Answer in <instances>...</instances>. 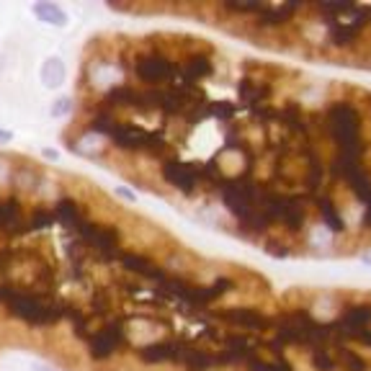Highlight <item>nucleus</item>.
Masks as SVG:
<instances>
[{
	"instance_id": "nucleus-1",
	"label": "nucleus",
	"mask_w": 371,
	"mask_h": 371,
	"mask_svg": "<svg viewBox=\"0 0 371 371\" xmlns=\"http://www.w3.org/2000/svg\"><path fill=\"white\" fill-rule=\"evenodd\" d=\"M0 304L6 307V315L26 322L31 327H49L62 322L73 315L75 307L62 297H46L31 289H24L19 284L0 281Z\"/></svg>"
},
{
	"instance_id": "nucleus-2",
	"label": "nucleus",
	"mask_w": 371,
	"mask_h": 371,
	"mask_svg": "<svg viewBox=\"0 0 371 371\" xmlns=\"http://www.w3.org/2000/svg\"><path fill=\"white\" fill-rule=\"evenodd\" d=\"M309 204L312 199L307 193H291V191H279L268 186L263 193L261 209L266 212L271 227H281L289 235H299L307 227Z\"/></svg>"
},
{
	"instance_id": "nucleus-3",
	"label": "nucleus",
	"mask_w": 371,
	"mask_h": 371,
	"mask_svg": "<svg viewBox=\"0 0 371 371\" xmlns=\"http://www.w3.org/2000/svg\"><path fill=\"white\" fill-rule=\"evenodd\" d=\"M237 289V281L232 276H217V279L207 284V286H201V284H193V281L183 279V276H165L160 284H157V291L168 299H175V302H181L186 307L191 309H201V307H209L212 302H217L219 297H225L230 291Z\"/></svg>"
},
{
	"instance_id": "nucleus-4",
	"label": "nucleus",
	"mask_w": 371,
	"mask_h": 371,
	"mask_svg": "<svg viewBox=\"0 0 371 371\" xmlns=\"http://www.w3.org/2000/svg\"><path fill=\"white\" fill-rule=\"evenodd\" d=\"M320 129L333 139V147H348L363 142V117L353 101L327 103Z\"/></svg>"
},
{
	"instance_id": "nucleus-5",
	"label": "nucleus",
	"mask_w": 371,
	"mask_h": 371,
	"mask_svg": "<svg viewBox=\"0 0 371 371\" xmlns=\"http://www.w3.org/2000/svg\"><path fill=\"white\" fill-rule=\"evenodd\" d=\"M268 186H263L261 181H255L250 173H240L232 178H225V183L219 186V196L222 204L227 207V212L237 219H243L245 214H250L253 209L261 207L263 193Z\"/></svg>"
},
{
	"instance_id": "nucleus-6",
	"label": "nucleus",
	"mask_w": 371,
	"mask_h": 371,
	"mask_svg": "<svg viewBox=\"0 0 371 371\" xmlns=\"http://www.w3.org/2000/svg\"><path fill=\"white\" fill-rule=\"evenodd\" d=\"M132 75L142 88H165L178 78V62L160 49L137 52L132 57Z\"/></svg>"
},
{
	"instance_id": "nucleus-7",
	"label": "nucleus",
	"mask_w": 371,
	"mask_h": 371,
	"mask_svg": "<svg viewBox=\"0 0 371 371\" xmlns=\"http://www.w3.org/2000/svg\"><path fill=\"white\" fill-rule=\"evenodd\" d=\"M75 232H78V240L88 248V253L98 255L103 261H117L119 253L124 250L121 248V232H119L117 225L85 219Z\"/></svg>"
},
{
	"instance_id": "nucleus-8",
	"label": "nucleus",
	"mask_w": 371,
	"mask_h": 371,
	"mask_svg": "<svg viewBox=\"0 0 371 371\" xmlns=\"http://www.w3.org/2000/svg\"><path fill=\"white\" fill-rule=\"evenodd\" d=\"M124 345H127V325H124V320L111 317L91 335V340L85 343V348H88L85 353H88L91 361L103 363L111 361Z\"/></svg>"
},
{
	"instance_id": "nucleus-9",
	"label": "nucleus",
	"mask_w": 371,
	"mask_h": 371,
	"mask_svg": "<svg viewBox=\"0 0 371 371\" xmlns=\"http://www.w3.org/2000/svg\"><path fill=\"white\" fill-rule=\"evenodd\" d=\"M258 353H261V343L255 340V335L232 330L219 338V351H214V356H217V366H240L253 361Z\"/></svg>"
},
{
	"instance_id": "nucleus-10",
	"label": "nucleus",
	"mask_w": 371,
	"mask_h": 371,
	"mask_svg": "<svg viewBox=\"0 0 371 371\" xmlns=\"http://www.w3.org/2000/svg\"><path fill=\"white\" fill-rule=\"evenodd\" d=\"M335 333L340 338V343H359L361 335L366 330H371V304L369 302H359V304H348V307L338 315V320H333Z\"/></svg>"
},
{
	"instance_id": "nucleus-11",
	"label": "nucleus",
	"mask_w": 371,
	"mask_h": 371,
	"mask_svg": "<svg viewBox=\"0 0 371 371\" xmlns=\"http://www.w3.org/2000/svg\"><path fill=\"white\" fill-rule=\"evenodd\" d=\"M214 315H217L222 322H227L230 327H235V333L255 335V333H268V330H271V315H266V312H261V309H255V307L235 304V307L219 309Z\"/></svg>"
},
{
	"instance_id": "nucleus-12",
	"label": "nucleus",
	"mask_w": 371,
	"mask_h": 371,
	"mask_svg": "<svg viewBox=\"0 0 371 371\" xmlns=\"http://www.w3.org/2000/svg\"><path fill=\"white\" fill-rule=\"evenodd\" d=\"M160 178H163L171 189L181 191L186 196L196 193V189H199V178H196L193 163H191V160H181V157H175V155L160 160Z\"/></svg>"
},
{
	"instance_id": "nucleus-13",
	"label": "nucleus",
	"mask_w": 371,
	"mask_h": 371,
	"mask_svg": "<svg viewBox=\"0 0 371 371\" xmlns=\"http://www.w3.org/2000/svg\"><path fill=\"white\" fill-rule=\"evenodd\" d=\"M117 263L121 266V271L132 273V276H139V279L155 281V284H160V281L168 276V271H165L160 263H155L150 255L137 253V250H121Z\"/></svg>"
},
{
	"instance_id": "nucleus-14",
	"label": "nucleus",
	"mask_w": 371,
	"mask_h": 371,
	"mask_svg": "<svg viewBox=\"0 0 371 371\" xmlns=\"http://www.w3.org/2000/svg\"><path fill=\"white\" fill-rule=\"evenodd\" d=\"M175 363H178L183 371H212L217 366V356H214V351L201 348V345L181 338L178 353H175Z\"/></svg>"
},
{
	"instance_id": "nucleus-15",
	"label": "nucleus",
	"mask_w": 371,
	"mask_h": 371,
	"mask_svg": "<svg viewBox=\"0 0 371 371\" xmlns=\"http://www.w3.org/2000/svg\"><path fill=\"white\" fill-rule=\"evenodd\" d=\"M147 132L150 129L139 127L135 121H119L114 132L109 135V142L117 147L119 153H142L145 150V142H147Z\"/></svg>"
},
{
	"instance_id": "nucleus-16",
	"label": "nucleus",
	"mask_w": 371,
	"mask_h": 371,
	"mask_svg": "<svg viewBox=\"0 0 371 371\" xmlns=\"http://www.w3.org/2000/svg\"><path fill=\"white\" fill-rule=\"evenodd\" d=\"M214 75V60L207 52H193L178 64V78L173 83H183V85H199Z\"/></svg>"
},
{
	"instance_id": "nucleus-17",
	"label": "nucleus",
	"mask_w": 371,
	"mask_h": 371,
	"mask_svg": "<svg viewBox=\"0 0 371 371\" xmlns=\"http://www.w3.org/2000/svg\"><path fill=\"white\" fill-rule=\"evenodd\" d=\"M52 212H55V222L62 227V230H67V232H75V230L88 219L85 207H83L75 196H70V193L57 196L55 204H52Z\"/></svg>"
},
{
	"instance_id": "nucleus-18",
	"label": "nucleus",
	"mask_w": 371,
	"mask_h": 371,
	"mask_svg": "<svg viewBox=\"0 0 371 371\" xmlns=\"http://www.w3.org/2000/svg\"><path fill=\"white\" fill-rule=\"evenodd\" d=\"M181 338H157L150 343L137 348V359L142 363L157 366V363H175V353H178Z\"/></svg>"
},
{
	"instance_id": "nucleus-19",
	"label": "nucleus",
	"mask_w": 371,
	"mask_h": 371,
	"mask_svg": "<svg viewBox=\"0 0 371 371\" xmlns=\"http://www.w3.org/2000/svg\"><path fill=\"white\" fill-rule=\"evenodd\" d=\"M312 204H315V212H317V217H320V222H322L330 232H335V235H343L345 217H343V212H340V207H338V201H335L330 193L320 191V193L312 196Z\"/></svg>"
},
{
	"instance_id": "nucleus-20",
	"label": "nucleus",
	"mask_w": 371,
	"mask_h": 371,
	"mask_svg": "<svg viewBox=\"0 0 371 371\" xmlns=\"http://www.w3.org/2000/svg\"><path fill=\"white\" fill-rule=\"evenodd\" d=\"M302 6L291 3V6H263V10L253 19V26L261 31H276L281 26H289L294 16H297Z\"/></svg>"
},
{
	"instance_id": "nucleus-21",
	"label": "nucleus",
	"mask_w": 371,
	"mask_h": 371,
	"mask_svg": "<svg viewBox=\"0 0 371 371\" xmlns=\"http://www.w3.org/2000/svg\"><path fill=\"white\" fill-rule=\"evenodd\" d=\"M137 98H139V88L129 85V83H117V85H109L103 98H101V106L109 111H137Z\"/></svg>"
},
{
	"instance_id": "nucleus-22",
	"label": "nucleus",
	"mask_w": 371,
	"mask_h": 371,
	"mask_svg": "<svg viewBox=\"0 0 371 371\" xmlns=\"http://www.w3.org/2000/svg\"><path fill=\"white\" fill-rule=\"evenodd\" d=\"M271 83L268 80H258V78H243V80L237 83V98L243 103L248 111L258 109L263 103H268L271 98Z\"/></svg>"
},
{
	"instance_id": "nucleus-23",
	"label": "nucleus",
	"mask_w": 371,
	"mask_h": 371,
	"mask_svg": "<svg viewBox=\"0 0 371 371\" xmlns=\"http://www.w3.org/2000/svg\"><path fill=\"white\" fill-rule=\"evenodd\" d=\"M31 13H34V19H37L39 24L52 26V28H64L70 24L67 10H64L60 3H52V0H37V3L31 6Z\"/></svg>"
},
{
	"instance_id": "nucleus-24",
	"label": "nucleus",
	"mask_w": 371,
	"mask_h": 371,
	"mask_svg": "<svg viewBox=\"0 0 371 371\" xmlns=\"http://www.w3.org/2000/svg\"><path fill=\"white\" fill-rule=\"evenodd\" d=\"M191 163H193V171H196V178H199V189L219 191L227 175L217 160H191Z\"/></svg>"
},
{
	"instance_id": "nucleus-25",
	"label": "nucleus",
	"mask_w": 371,
	"mask_h": 371,
	"mask_svg": "<svg viewBox=\"0 0 371 371\" xmlns=\"http://www.w3.org/2000/svg\"><path fill=\"white\" fill-rule=\"evenodd\" d=\"M39 80L49 91L62 88L64 80H67V64L62 62V57H46L42 62V70H39Z\"/></svg>"
},
{
	"instance_id": "nucleus-26",
	"label": "nucleus",
	"mask_w": 371,
	"mask_h": 371,
	"mask_svg": "<svg viewBox=\"0 0 371 371\" xmlns=\"http://www.w3.org/2000/svg\"><path fill=\"white\" fill-rule=\"evenodd\" d=\"M117 124H119L117 114L109 111V109H103V106H98V109L93 111V117L88 119L85 132H88V135H96V137H109Z\"/></svg>"
},
{
	"instance_id": "nucleus-27",
	"label": "nucleus",
	"mask_w": 371,
	"mask_h": 371,
	"mask_svg": "<svg viewBox=\"0 0 371 371\" xmlns=\"http://www.w3.org/2000/svg\"><path fill=\"white\" fill-rule=\"evenodd\" d=\"M55 212L52 207H46V204H37V207L31 209L26 214V235H39V232H46L49 227H55Z\"/></svg>"
},
{
	"instance_id": "nucleus-28",
	"label": "nucleus",
	"mask_w": 371,
	"mask_h": 371,
	"mask_svg": "<svg viewBox=\"0 0 371 371\" xmlns=\"http://www.w3.org/2000/svg\"><path fill=\"white\" fill-rule=\"evenodd\" d=\"M333 353L338 361V371H369V361L359 351H353L351 345H335Z\"/></svg>"
},
{
	"instance_id": "nucleus-29",
	"label": "nucleus",
	"mask_w": 371,
	"mask_h": 371,
	"mask_svg": "<svg viewBox=\"0 0 371 371\" xmlns=\"http://www.w3.org/2000/svg\"><path fill=\"white\" fill-rule=\"evenodd\" d=\"M111 312H114V299H111V291L106 286H101L91 294L88 299V315L98 317V320H111Z\"/></svg>"
},
{
	"instance_id": "nucleus-30",
	"label": "nucleus",
	"mask_w": 371,
	"mask_h": 371,
	"mask_svg": "<svg viewBox=\"0 0 371 371\" xmlns=\"http://www.w3.org/2000/svg\"><path fill=\"white\" fill-rule=\"evenodd\" d=\"M237 227L243 230L245 235H266L271 230V222L266 217V212L261 207L253 209L250 214H245L243 219H237Z\"/></svg>"
},
{
	"instance_id": "nucleus-31",
	"label": "nucleus",
	"mask_w": 371,
	"mask_h": 371,
	"mask_svg": "<svg viewBox=\"0 0 371 371\" xmlns=\"http://www.w3.org/2000/svg\"><path fill=\"white\" fill-rule=\"evenodd\" d=\"M145 155H150V157H160V160H165V157H171V142H168V137H165L163 129H150L147 132V142H145V150H142Z\"/></svg>"
},
{
	"instance_id": "nucleus-32",
	"label": "nucleus",
	"mask_w": 371,
	"mask_h": 371,
	"mask_svg": "<svg viewBox=\"0 0 371 371\" xmlns=\"http://www.w3.org/2000/svg\"><path fill=\"white\" fill-rule=\"evenodd\" d=\"M245 369L248 371H297V366L291 361H286L284 356H273V359H261V356H255L253 361L245 363Z\"/></svg>"
},
{
	"instance_id": "nucleus-33",
	"label": "nucleus",
	"mask_w": 371,
	"mask_h": 371,
	"mask_svg": "<svg viewBox=\"0 0 371 371\" xmlns=\"http://www.w3.org/2000/svg\"><path fill=\"white\" fill-rule=\"evenodd\" d=\"M70 320H73V335L78 340H83V343H88L91 335L98 330V327H93V317L88 312H83V309H75L73 315H70Z\"/></svg>"
},
{
	"instance_id": "nucleus-34",
	"label": "nucleus",
	"mask_w": 371,
	"mask_h": 371,
	"mask_svg": "<svg viewBox=\"0 0 371 371\" xmlns=\"http://www.w3.org/2000/svg\"><path fill=\"white\" fill-rule=\"evenodd\" d=\"M64 255H67V263L73 266L75 271H85V266H88V248L80 243V240H70V243L64 245Z\"/></svg>"
},
{
	"instance_id": "nucleus-35",
	"label": "nucleus",
	"mask_w": 371,
	"mask_h": 371,
	"mask_svg": "<svg viewBox=\"0 0 371 371\" xmlns=\"http://www.w3.org/2000/svg\"><path fill=\"white\" fill-rule=\"evenodd\" d=\"M209 117H214L222 124H232L237 117V103H232V101H209Z\"/></svg>"
},
{
	"instance_id": "nucleus-36",
	"label": "nucleus",
	"mask_w": 371,
	"mask_h": 371,
	"mask_svg": "<svg viewBox=\"0 0 371 371\" xmlns=\"http://www.w3.org/2000/svg\"><path fill=\"white\" fill-rule=\"evenodd\" d=\"M309 361H312L315 371H338L333 348H312L309 351Z\"/></svg>"
},
{
	"instance_id": "nucleus-37",
	"label": "nucleus",
	"mask_w": 371,
	"mask_h": 371,
	"mask_svg": "<svg viewBox=\"0 0 371 371\" xmlns=\"http://www.w3.org/2000/svg\"><path fill=\"white\" fill-rule=\"evenodd\" d=\"M263 6H266V3H225L222 10H225V13H232V16H245V19L253 21L263 10Z\"/></svg>"
},
{
	"instance_id": "nucleus-38",
	"label": "nucleus",
	"mask_w": 371,
	"mask_h": 371,
	"mask_svg": "<svg viewBox=\"0 0 371 371\" xmlns=\"http://www.w3.org/2000/svg\"><path fill=\"white\" fill-rule=\"evenodd\" d=\"M73 111V98L70 96H62V98H57V101H52V109H49V114L55 119H60V117H67Z\"/></svg>"
},
{
	"instance_id": "nucleus-39",
	"label": "nucleus",
	"mask_w": 371,
	"mask_h": 371,
	"mask_svg": "<svg viewBox=\"0 0 371 371\" xmlns=\"http://www.w3.org/2000/svg\"><path fill=\"white\" fill-rule=\"evenodd\" d=\"M266 253L276 255V258H286L289 255V245L279 243V240H266Z\"/></svg>"
},
{
	"instance_id": "nucleus-40",
	"label": "nucleus",
	"mask_w": 371,
	"mask_h": 371,
	"mask_svg": "<svg viewBox=\"0 0 371 371\" xmlns=\"http://www.w3.org/2000/svg\"><path fill=\"white\" fill-rule=\"evenodd\" d=\"M361 207H363V214H361V227H363V230H371V199H369V201H363Z\"/></svg>"
},
{
	"instance_id": "nucleus-41",
	"label": "nucleus",
	"mask_w": 371,
	"mask_h": 371,
	"mask_svg": "<svg viewBox=\"0 0 371 371\" xmlns=\"http://www.w3.org/2000/svg\"><path fill=\"white\" fill-rule=\"evenodd\" d=\"M13 142V132L10 129H0V145H10Z\"/></svg>"
},
{
	"instance_id": "nucleus-42",
	"label": "nucleus",
	"mask_w": 371,
	"mask_h": 371,
	"mask_svg": "<svg viewBox=\"0 0 371 371\" xmlns=\"http://www.w3.org/2000/svg\"><path fill=\"white\" fill-rule=\"evenodd\" d=\"M117 196H121V199H127V201H137L135 193H132V191H129V189H121V186H119V189H117Z\"/></svg>"
},
{
	"instance_id": "nucleus-43",
	"label": "nucleus",
	"mask_w": 371,
	"mask_h": 371,
	"mask_svg": "<svg viewBox=\"0 0 371 371\" xmlns=\"http://www.w3.org/2000/svg\"><path fill=\"white\" fill-rule=\"evenodd\" d=\"M34 371H60V369L49 366V363H34Z\"/></svg>"
},
{
	"instance_id": "nucleus-44",
	"label": "nucleus",
	"mask_w": 371,
	"mask_h": 371,
	"mask_svg": "<svg viewBox=\"0 0 371 371\" xmlns=\"http://www.w3.org/2000/svg\"><path fill=\"white\" fill-rule=\"evenodd\" d=\"M359 343H361V345H369V348H371V330H366V333L361 335V340H359Z\"/></svg>"
},
{
	"instance_id": "nucleus-45",
	"label": "nucleus",
	"mask_w": 371,
	"mask_h": 371,
	"mask_svg": "<svg viewBox=\"0 0 371 371\" xmlns=\"http://www.w3.org/2000/svg\"><path fill=\"white\" fill-rule=\"evenodd\" d=\"M44 157H49V160H57V157H60V155H57L55 150H44Z\"/></svg>"
},
{
	"instance_id": "nucleus-46",
	"label": "nucleus",
	"mask_w": 371,
	"mask_h": 371,
	"mask_svg": "<svg viewBox=\"0 0 371 371\" xmlns=\"http://www.w3.org/2000/svg\"><path fill=\"white\" fill-rule=\"evenodd\" d=\"M361 261H363V263H371V253H363V255H361Z\"/></svg>"
}]
</instances>
